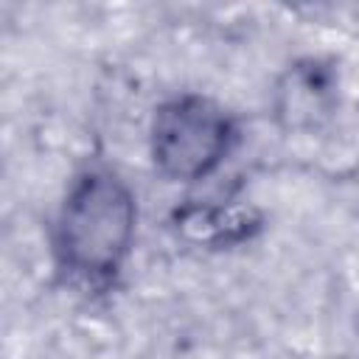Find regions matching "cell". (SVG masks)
Here are the masks:
<instances>
[{
    "label": "cell",
    "instance_id": "cell-1",
    "mask_svg": "<svg viewBox=\"0 0 359 359\" xmlns=\"http://www.w3.org/2000/svg\"><path fill=\"white\" fill-rule=\"evenodd\" d=\"M135 205L109 174L90 171L67 194L59 216L62 261L84 278L112 275L132 241Z\"/></svg>",
    "mask_w": 359,
    "mask_h": 359
},
{
    "label": "cell",
    "instance_id": "cell-2",
    "mask_svg": "<svg viewBox=\"0 0 359 359\" xmlns=\"http://www.w3.org/2000/svg\"><path fill=\"white\" fill-rule=\"evenodd\" d=\"M230 137V118L216 104L199 95H185L157 109L151 154L163 174L174 180H199L227 154Z\"/></svg>",
    "mask_w": 359,
    "mask_h": 359
}]
</instances>
